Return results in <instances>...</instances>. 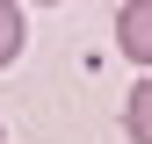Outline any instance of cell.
<instances>
[{"label": "cell", "instance_id": "obj_1", "mask_svg": "<svg viewBox=\"0 0 152 144\" xmlns=\"http://www.w3.org/2000/svg\"><path fill=\"white\" fill-rule=\"evenodd\" d=\"M116 50L138 72H152V0H123L116 7Z\"/></svg>", "mask_w": 152, "mask_h": 144}, {"label": "cell", "instance_id": "obj_2", "mask_svg": "<svg viewBox=\"0 0 152 144\" xmlns=\"http://www.w3.org/2000/svg\"><path fill=\"white\" fill-rule=\"evenodd\" d=\"M123 137L130 144H152V72L130 86V101H123Z\"/></svg>", "mask_w": 152, "mask_h": 144}, {"label": "cell", "instance_id": "obj_3", "mask_svg": "<svg viewBox=\"0 0 152 144\" xmlns=\"http://www.w3.org/2000/svg\"><path fill=\"white\" fill-rule=\"evenodd\" d=\"M29 43V22H22V0H0V72H7L15 58H22Z\"/></svg>", "mask_w": 152, "mask_h": 144}, {"label": "cell", "instance_id": "obj_4", "mask_svg": "<svg viewBox=\"0 0 152 144\" xmlns=\"http://www.w3.org/2000/svg\"><path fill=\"white\" fill-rule=\"evenodd\" d=\"M29 7H58V0H29Z\"/></svg>", "mask_w": 152, "mask_h": 144}]
</instances>
